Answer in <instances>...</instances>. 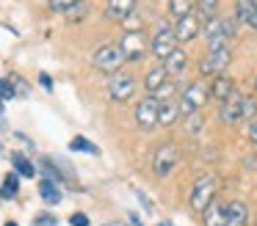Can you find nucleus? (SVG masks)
Returning a JSON list of instances; mask_svg holds the SVG:
<instances>
[{
  "instance_id": "20",
  "label": "nucleus",
  "mask_w": 257,
  "mask_h": 226,
  "mask_svg": "<svg viewBox=\"0 0 257 226\" xmlns=\"http://www.w3.org/2000/svg\"><path fill=\"white\" fill-rule=\"evenodd\" d=\"M185 64H188V55H185V50H174L172 55H169L166 61H163V66H166V72H169V77L172 75H180V72L185 69Z\"/></svg>"
},
{
  "instance_id": "31",
  "label": "nucleus",
  "mask_w": 257,
  "mask_h": 226,
  "mask_svg": "<svg viewBox=\"0 0 257 226\" xmlns=\"http://www.w3.org/2000/svg\"><path fill=\"white\" fill-rule=\"evenodd\" d=\"M78 3H83V0H50V9L53 11H67V9H75Z\"/></svg>"
},
{
  "instance_id": "23",
  "label": "nucleus",
  "mask_w": 257,
  "mask_h": 226,
  "mask_svg": "<svg viewBox=\"0 0 257 226\" xmlns=\"http://www.w3.org/2000/svg\"><path fill=\"white\" fill-rule=\"evenodd\" d=\"M196 11V3L194 0H169V14H174L177 20H183L185 14Z\"/></svg>"
},
{
  "instance_id": "19",
  "label": "nucleus",
  "mask_w": 257,
  "mask_h": 226,
  "mask_svg": "<svg viewBox=\"0 0 257 226\" xmlns=\"http://www.w3.org/2000/svg\"><path fill=\"white\" fill-rule=\"evenodd\" d=\"M39 196H42V201H45V204H58L64 198V193H61V185H58V182L42 179L39 182Z\"/></svg>"
},
{
  "instance_id": "34",
  "label": "nucleus",
  "mask_w": 257,
  "mask_h": 226,
  "mask_svg": "<svg viewBox=\"0 0 257 226\" xmlns=\"http://www.w3.org/2000/svg\"><path fill=\"white\" fill-rule=\"evenodd\" d=\"M39 83L47 88V91H53V77L47 75V72H42V75H39Z\"/></svg>"
},
{
  "instance_id": "21",
  "label": "nucleus",
  "mask_w": 257,
  "mask_h": 226,
  "mask_svg": "<svg viewBox=\"0 0 257 226\" xmlns=\"http://www.w3.org/2000/svg\"><path fill=\"white\" fill-rule=\"evenodd\" d=\"M20 193V174L12 171V174L3 176V185H0V198H14Z\"/></svg>"
},
{
  "instance_id": "35",
  "label": "nucleus",
  "mask_w": 257,
  "mask_h": 226,
  "mask_svg": "<svg viewBox=\"0 0 257 226\" xmlns=\"http://www.w3.org/2000/svg\"><path fill=\"white\" fill-rule=\"evenodd\" d=\"M246 25L257 31V6H254V3H251V14H249V20H246Z\"/></svg>"
},
{
  "instance_id": "43",
  "label": "nucleus",
  "mask_w": 257,
  "mask_h": 226,
  "mask_svg": "<svg viewBox=\"0 0 257 226\" xmlns=\"http://www.w3.org/2000/svg\"><path fill=\"white\" fill-rule=\"evenodd\" d=\"M158 226H169V223H158Z\"/></svg>"
},
{
  "instance_id": "17",
  "label": "nucleus",
  "mask_w": 257,
  "mask_h": 226,
  "mask_svg": "<svg viewBox=\"0 0 257 226\" xmlns=\"http://www.w3.org/2000/svg\"><path fill=\"white\" fill-rule=\"evenodd\" d=\"M136 11V0H108V20H127Z\"/></svg>"
},
{
  "instance_id": "10",
  "label": "nucleus",
  "mask_w": 257,
  "mask_h": 226,
  "mask_svg": "<svg viewBox=\"0 0 257 226\" xmlns=\"http://www.w3.org/2000/svg\"><path fill=\"white\" fill-rule=\"evenodd\" d=\"M199 14L196 11H191V14H185L183 20H177V25H174V36H177V42H191V39L199 36Z\"/></svg>"
},
{
  "instance_id": "26",
  "label": "nucleus",
  "mask_w": 257,
  "mask_h": 226,
  "mask_svg": "<svg viewBox=\"0 0 257 226\" xmlns=\"http://www.w3.org/2000/svg\"><path fill=\"white\" fill-rule=\"evenodd\" d=\"M249 14H251V0H238V6H235V20L246 22Z\"/></svg>"
},
{
  "instance_id": "13",
  "label": "nucleus",
  "mask_w": 257,
  "mask_h": 226,
  "mask_svg": "<svg viewBox=\"0 0 257 226\" xmlns=\"http://www.w3.org/2000/svg\"><path fill=\"white\" fill-rule=\"evenodd\" d=\"M166 83H169V72H166V66H163V64L152 66V69L147 72V77H144L147 94H158L163 86H166Z\"/></svg>"
},
{
  "instance_id": "5",
  "label": "nucleus",
  "mask_w": 257,
  "mask_h": 226,
  "mask_svg": "<svg viewBox=\"0 0 257 226\" xmlns=\"http://www.w3.org/2000/svg\"><path fill=\"white\" fill-rule=\"evenodd\" d=\"M207 97H210V88H207L205 83L202 80L191 83V86L183 91V97H180V113H185V116L199 113V108L207 102Z\"/></svg>"
},
{
  "instance_id": "25",
  "label": "nucleus",
  "mask_w": 257,
  "mask_h": 226,
  "mask_svg": "<svg viewBox=\"0 0 257 226\" xmlns=\"http://www.w3.org/2000/svg\"><path fill=\"white\" fill-rule=\"evenodd\" d=\"M69 149H72V152H86V154H100V149L83 135H75L72 141H69Z\"/></svg>"
},
{
  "instance_id": "3",
  "label": "nucleus",
  "mask_w": 257,
  "mask_h": 226,
  "mask_svg": "<svg viewBox=\"0 0 257 226\" xmlns=\"http://www.w3.org/2000/svg\"><path fill=\"white\" fill-rule=\"evenodd\" d=\"M91 64H94L100 72L116 75L119 66L124 64V53H122V47H119V44H102L100 50H94V55H91Z\"/></svg>"
},
{
  "instance_id": "29",
  "label": "nucleus",
  "mask_w": 257,
  "mask_h": 226,
  "mask_svg": "<svg viewBox=\"0 0 257 226\" xmlns=\"http://www.w3.org/2000/svg\"><path fill=\"white\" fill-rule=\"evenodd\" d=\"M9 83H12V86H14V91H17V97H28V94H31L28 83H25V80H23V77H20V75H12V77H9Z\"/></svg>"
},
{
  "instance_id": "33",
  "label": "nucleus",
  "mask_w": 257,
  "mask_h": 226,
  "mask_svg": "<svg viewBox=\"0 0 257 226\" xmlns=\"http://www.w3.org/2000/svg\"><path fill=\"white\" fill-rule=\"evenodd\" d=\"M69 223H72V226H89L91 220H89V215H83V212H75L72 218H69Z\"/></svg>"
},
{
  "instance_id": "32",
  "label": "nucleus",
  "mask_w": 257,
  "mask_h": 226,
  "mask_svg": "<svg viewBox=\"0 0 257 226\" xmlns=\"http://www.w3.org/2000/svg\"><path fill=\"white\" fill-rule=\"evenodd\" d=\"M34 226H58V218L53 212H42L39 218H34Z\"/></svg>"
},
{
  "instance_id": "38",
  "label": "nucleus",
  "mask_w": 257,
  "mask_h": 226,
  "mask_svg": "<svg viewBox=\"0 0 257 226\" xmlns=\"http://www.w3.org/2000/svg\"><path fill=\"white\" fill-rule=\"evenodd\" d=\"M130 226H144L141 218H139V212H130Z\"/></svg>"
},
{
  "instance_id": "16",
  "label": "nucleus",
  "mask_w": 257,
  "mask_h": 226,
  "mask_svg": "<svg viewBox=\"0 0 257 226\" xmlns=\"http://www.w3.org/2000/svg\"><path fill=\"white\" fill-rule=\"evenodd\" d=\"M224 212H227V226H246L249 220V207L243 201H229Z\"/></svg>"
},
{
  "instance_id": "18",
  "label": "nucleus",
  "mask_w": 257,
  "mask_h": 226,
  "mask_svg": "<svg viewBox=\"0 0 257 226\" xmlns=\"http://www.w3.org/2000/svg\"><path fill=\"white\" fill-rule=\"evenodd\" d=\"M177 116H180V102H174V99H161V110H158V124H161V127H172Z\"/></svg>"
},
{
  "instance_id": "22",
  "label": "nucleus",
  "mask_w": 257,
  "mask_h": 226,
  "mask_svg": "<svg viewBox=\"0 0 257 226\" xmlns=\"http://www.w3.org/2000/svg\"><path fill=\"white\" fill-rule=\"evenodd\" d=\"M12 163H14V168H17L20 176H36V165L31 163L23 152H14L12 154Z\"/></svg>"
},
{
  "instance_id": "1",
  "label": "nucleus",
  "mask_w": 257,
  "mask_h": 226,
  "mask_svg": "<svg viewBox=\"0 0 257 226\" xmlns=\"http://www.w3.org/2000/svg\"><path fill=\"white\" fill-rule=\"evenodd\" d=\"M213 193H216V176H210V174H202L199 179L191 185V196H188V204H191V209L194 212H202V209L207 207V204L213 201Z\"/></svg>"
},
{
  "instance_id": "28",
  "label": "nucleus",
  "mask_w": 257,
  "mask_h": 226,
  "mask_svg": "<svg viewBox=\"0 0 257 226\" xmlns=\"http://www.w3.org/2000/svg\"><path fill=\"white\" fill-rule=\"evenodd\" d=\"M243 119H249V121L257 119V99L254 97H243Z\"/></svg>"
},
{
  "instance_id": "8",
  "label": "nucleus",
  "mask_w": 257,
  "mask_h": 226,
  "mask_svg": "<svg viewBox=\"0 0 257 226\" xmlns=\"http://www.w3.org/2000/svg\"><path fill=\"white\" fill-rule=\"evenodd\" d=\"M158 110H161V99L144 97V102H139V108H136V124H139L141 130L158 127Z\"/></svg>"
},
{
  "instance_id": "36",
  "label": "nucleus",
  "mask_w": 257,
  "mask_h": 226,
  "mask_svg": "<svg viewBox=\"0 0 257 226\" xmlns=\"http://www.w3.org/2000/svg\"><path fill=\"white\" fill-rule=\"evenodd\" d=\"M249 138H251V143L257 146V119L249 121Z\"/></svg>"
},
{
  "instance_id": "42",
  "label": "nucleus",
  "mask_w": 257,
  "mask_h": 226,
  "mask_svg": "<svg viewBox=\"0 0 257 226\" xmlns=\"http://www.w3.org/2000/svg\"><path fill=\"white\" fill-rule=\"evenodd\" d=\"M254 91H257V80H254Z\"/></svg>"
},
{
  "instance_id": "14",
  "label": "nucleus",
  "mask_w": 257,
  "mask_h": 226,
  "mask_svg": "<svg viewBox=\"0 0 257 226\" xmlns=\"http://www.w3.org/2000/svg\"><path fill=\"white\" fill-rule=\"evenodd\" d=\"M210 94H213V99H218V102H227V99L235 94V83H232V77H229V75H218V77H213Z\"/></svg>"
},
{
  "instance_id": "30",
  "label": "nucleus",
  "mask_w": 257,
  "mask_h": 226,
  "mask_svg": "<svg viewBox=\"0 0 257 226\" xmlns=\"http://www.w3.org/2000/svg\"><path fill=\"white\" fill-rule=\"evenodd\" d=\"M202 124H205V119H202L199 113L185 116V130H188V132H199V130H202Z\"/></svg>"
},
{
  "instance_id": "6",
  "label": "nucleus",
  "mask_w": 257,
  "mask_h": 226,
  "mask_svg": "<svg viewBox=\"0 0 257 226\" xmlns=\"http://www.w3.org/2000/svg\"><path fill=\"white\" fill-rule=\"evenodd\" d=\"M177 50V36H174V28H169L166 22H161L155 31V36H152V53H155V58H161V64L169 58V55Z\"/></svg>"
},
{
  "instance_id": "9",
  "label": "nucleus",
  "mask_w": 257,
  "mask_h": 226,
  "mask_svg": "<svg viewBox=\"0 0 257 226\" xmlns=\"http://www.w3.org/2000/svg\"><path fill=\"white\" fill-rule=\"evenodd\" d=\"M111 99L113 102H127L136 91V80L130 75H113L111 77Z\"/></svg>"
},
{
  "instance_id": "41",
  "label": "nucleus",
  "mask_w": 257,
  "mask_h": 226,
  "mask_svg": "<svg viewBox=\"0 0 257 226\" xmlns=\"http://www.w3.org/2000/svg\"><path fill=\"white\" fill-rule=\"evenodd\" d=\"M6 226H17V223H14V220H6Z\"/></svg>"
},
{
  "instance_id": "39",
  "label": "nucleus",
  "mask_w": 257,
  "mask_h": 226,
  "mask_svg": "<svg viewBox=\"0 0 257 226\" xmlns=\"http://www.w3.org/2000/svg\"><path fill=\"white\" fill-rule=\"evenodd\" d=\"M6 127V116H3V102H0V130Z\"/></svg>"
},
{
  "instance_id": "11",
  "label": "nucleus",
  "mask_w": 257,
  "mask_h": 226,
  "mask_svg": "<svg viewBox=\"0 0 257 226\" xmlns=\"http://www.w3.org/2000/svg\"><path fill=\"white\" fill-rule=\"evenodd\" d=\"M221 121L224 124H238L243 121V97L232 94L227 102H221Z\"/></svg>"
},
{
  "instance_id": "2",
  "label": "nucleus",
  "mask_w": 257,
  "mask_h": 226,
  "mask_svg": "<svg viewBox=\"0 0 257 226\" xmlns=\"http://www.w3.org/2000/svg\"><path fill=\"white\" fill-rule=\"evenodd\" d=\"M177 163H180V149H177V143H172V141H166V143H161V146L155 149V157H152V171H155V176H169L174 168H177Z\"/></svg>"
},
{
  "instance_id": "12",
  "label": "nucleus",
  "mask_w": 257,
  "mask_h": 226,
  "mask_svg": "<svg viewBox=\"0 0 257 226\" xmlns=\"http://www.w3.org/2000/svg\"><path fill=\"white\" fill-rule=\"evenodd\" d=\"M205 39H207V50L224 47V42H227V33H224L221 17H216V20H210V22L205 25Z\"/></svg>"
},
{
  "instance_id": "37",
  "label": "nucleus",
  "mask_w": 257,
  "mask_h": 226,
  "mask_svg": "<svg viewBox=\"0 0 257 226\" xmlns=\"http://www.w3.org/2000/svg\"><path fill=\"white\" fill-rule=\"evenodd\" d=\"M136 196H139V201L144 204L147 209H152V201H150V198H147V196H144V193H141V190H136Z\"/></svg>"
},
{
  "instance_id": "27",
  "label": "nucleus",
  "mask_w": 257,
  "mask_h": 226,
  "mask_svg": "<svg viewBox=\"0 0 257 226\" xmlns=\"http://www.w3.org/2000/svg\"><path fill=\"white\" fill-rule=\"evenodd\" d=\"M14 97H17L14 86H12L9 80H3V77H0V102H12Z\"/></svg>"
},
{
  "instance_id": "40",
  "label": "nucleus",
  "mask_w": 257,
  "mask_h": 226,
  "mask_svg": "<svg viewBox=\"0 0 257 226\" xmlns=\"http://www.w3.org/2000/svg\"><path fill=\"white\" fill-rule=\"evenodd\" d=\"M105 226H124L122 220H111V223H105Z\"/></svg>"
},
{
  "instance_id": "24",
  "label": "nucleus",
  "mask_w": 257,
  "mask_h": 226,
  "mask_svg": "<svg viewBox=\"0 0 257 226\" xmlns=\"http://www.w3.org/2000/svg\"><path fill=\"white\" fill-rule=\"evenodd\" d=\"M196 14H199V20H216L218 17V0H199L196 3Z\"/></svg>"
},
{
  "instance_id": "4",
  "label": "nucleus",
  "mask_w": 257,
  "mask_h": 226,
  "mask_svg": "<svg viewBox=\"0 0 257 226\" xmlns=\"http://www.w3.org/2000/svg\"><path fill=\"white\" fill-rule=\"evenodd\" d=\"M119 47H122L124 53V61H141L147 55V50H152V42H147L144 31H124V36L119 39Z\"/></svg>"
},
{
  "instance_id": "15",
  "label": "nucleus",
  "mask_w": 257,
  "mask_h": 226,
  "mask_svg": "<svg viewBox=\"0 0 257 226\" xmlns=\"http://www.w3.org/2000/svg\"><path fill=\"white\" fill-rule=\"evenodd\" d=\"M202 223L205 226H227V212H224V207L216 198L202 209Z\"/></svg>"
},
{
  "instance_id": "7",
  "label": "nucleus",
  "mask_w": 257,
  "mask_h": 226,
  "mask_svg": "<svg viewBox=\"0 0 257 226\" xmlns=\"http://www.w3.org/2000/svg\"><path fill=\"white\" fill-rule=\"evenodd\" d=\"M229 61H232V53H229V47H218V50H207L205 61H202V75H224V69L229 66Z\"/></svg>"
}]
</instances>
